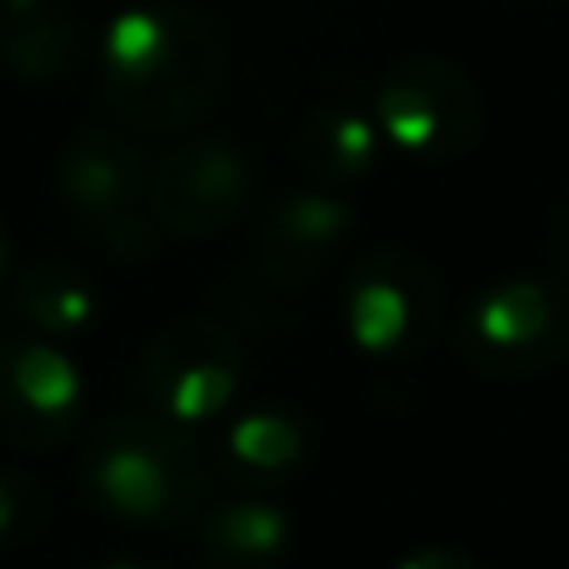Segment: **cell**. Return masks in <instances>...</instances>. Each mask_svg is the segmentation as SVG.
<instances>
[{"instance_id": "1", "label": "cell", "mask_w": 569, "mask_h": 569, "mask_svg": "<svg viewBox=\"0 0 569 569\" xmlns=\"http://www.w3.org/2000/svg\"><path fill=\"white\" fill-rule=\"evenodd\" d=\"M226 40L180 0H136L100 30V96L140 136H186L226 90Z\"/></svg>"}, {"instance_id": "2", "label": "cell", "mask_w": 569, "mask_h": 569, "mask_svg": "<svg viewBox=\"0 0 569 569\" xmlns=\"http://www.w3.org/2000/svg\"><path fill=\"white\" fill-rule=\"evenodd\" d=\"M80 490L130 530H186L206 510V460L186 425L156 410H120L80 445Z\"/></svg>"}, {"instance_id": "3", "label": "cell", "mask_w": 569, "mask_h": 569, "mask_svg": "<svg viewBox=\"0 0 569 569\" xmlns=\"http://www.w3.org/2000/svg\"><path fill=\"white\" fill-rule=\"evenodd\" d=\"M56 190L66 210L126 266L160 250V226L150 216V160L136 140L110 126H86L56 156Z\"/></svg>"}, {"instance_id": "4", "label": "cell", "mask_w": 569, "mask_h": 569, "mask_svg": "<svg viewBox=\"0 0 569 569\" xmlns=\"http://www.w3.org/2000/svg\"><path fill=\"white\" fill-rule=\"evenodd\" d=\"M455 350L485 380H530L569 350V280L505 276L455 320Z\"/></svg>"}, {"instance_id": "5", "label": "cell", "mask_w": 569, "mask_h": 569, "mask_svg": "<svg viewBox=\"0 0 569 569\" xmlns=\"http://www.w3.org/2000/svg\"><path fill=\"white\" fill-rule=\"evenodd\" d=\"M345 335L370 365H410L445 325V284L425 256L375 246L345 276Z\"/></svg>"}, {"instance_id": "6", "label": "cell", "mask_w": 569, "mask_h": 569, "mask_svg": "<svg viewBox=\"0 0 569 569\" xmlns=\"http://www.w3.org/2000/svg\"><path fill=\"white\" fill-rule=\"evenodd\" d=\"M370 116L395 156L415 160V166H445L480 140L485 96L455 60L415 50L380 76Z\"/></svg>"}, {"instance_id": "7", "label": "cell", "mask_w": 569, "mask_h": 569, "mask_svg": "<svg viewBox=\"0 0 569 569\" xmlns=\"http://www.w3.org/2000/svg\"><path fill=\"white\" fill-rule=\"evenodd\" d=\"M140 400L146 410L166 415L176 425H210L226 410H236L246 385V350L236 330L220 320H170L140 355Z\"/></svg>"}, {"instance_id": "8", "label": "cell", "mask_w": 569, "mask_h": 569, "mask_svg": "<svg viewBox=\"0 0 569 569\" xmlns=\"http://www.w3.org/2000/svg\"><path fill=\"white\" fill-rule=\"evenodd\" d=\"M256 200V166L240 146L196 136L150 166V216L176 240H216Z\"/></svg>"}, {"instance_id": "9", "label": "cell", "mask_w": 569, "mask_h": 569, "mask_svg": "<svg viewBox=\"0 0 569 569\" xmlns=\"http://www.w3.org/2000/svg\"><path fill=\"white\" fill-rule=\"evenodd\" d=\"M86 380L56 340L30 330L0 335V440L16 450H60L80 430Z\"/></svg>"}, {"instance_id": "10", "label": "cell", "mask_w": 569, "mask_h": 569, "mask_svg": "<svg viewBox=\"0 0 569 569\" xmlns=\"http://www.w3.org/2000/svg\"><path fill=\"white\" fill-rule=\"evenodd\" d=\"M355 230H360V216L350 200H340L335 190H295L260 220V280L276 290H305L335 266V256L355 240Z\"/></svg>"}, {"instance_id": "11", "label": "cell", "mask_w": 569, "mask_h": 569, "mask_svg": "<svg viewBox=\"0 0 569 569\" xmlns=\"http://www.w3.org/2000/svg\"><path fill=\"white\" fill-rule=\"evenodd\" d=\"M315 435L290 405H250L220 430V470L240 490H280L305 470Z\"/></svg>"}, {"instance_id": "12", "label": "cell", "mask_w": 569, "mask_h": 569, "mask_svg": "<svg viewBox=\"0 0 569 569\" xmlns=\"http://www.w3.org/2000/svg\"><path fill=\"white\" fill-rule=\"evenodd\" d=\"M10 315L20 330L60 345L96 330L106 315V295L96 290L86 270L66 266V260H36L10 280Z\"/></svg>"}, {"instance_id": "13", "label": "cell", "mask_w": 569, "mask_h": 569, "mask_svg": "<svg viewBox=\"0 0 569 569\" xmlns=\"http://www.w3.org/2000/svg\"><path fill=\"white\" fill-rule=\"evenodd\" d=\"M80 60V30L56 0H0V70L20 86H56Z\"/></svg>"}, {"instance_id": "14", "label": "cell", "mask_w": 569, "mask_h": 569, "mask_svg": "<svg viewBox=\"0 0 569 569\" xmlns=\"http://www.w3.org/2000/svg\"><path fill=\"white\" fill-rule=\"evenodd\" d=\"M385 156V136L370 110L360 106H320L305 116L295 136V160L320 190H340L365 180Z\"/></svg>"}, {"instance_id": "15", "label": "cell", "mask_w": 569, "mask_h": 569, "mask_svg": "<svg viewBox=\"0 0 569 569\" xmlns=\"http://www.w3.org/2000/svg\"><path fill=\"white\" fill-rule=\"evenodd\" d=\"M290 545V515L260 495H236L200 515V555L210 569H280Z\"/></svg>"}, {"instance_id": "16", "label": "cell", "mask_w": 569, "mask_h": 569, "mask_svg": "<svg viewBox=\"0 0 569 569\" xmlns=\"http://www.w3.org/2000/svg\"><path fill=\"white\" fill-rule=\"evenodd\" d=\"M46 515H50V500L30 475L0 470V550L30 545L46 530Z\"/></svg>"}, {"instance_id": "17", "label": "cell", "mask_w": 569, "mask_h": 569, "mask_svg": "<svg viewBox=\"0 0 569 569\" xmlns=\"http://www.w3.org/2000/svg\"><path fill=\"white\" fill-rule=\"evenodd\" d=\"M395 569H485L475 555H465V550H450V545H430V550H415V555H405Z\"/></svg>"}, {"instance_id": "18", "label": "cell", "mask_w": 569, "mask_h": 569, "mask_svg": "<svg viewBox=\"0 0 569 569\" xmlns=\"http://www.w3.org/2000/svg\"><path fill=\"white\" fill-rule=\"evenodd\" d=\"M550 260L560 270V280H569V200L550 216Z\"/></svg>"}, {"instance_id": "19", "label": "cell", "mask_w": 569, "mask_h": 569, "mask_svg": "<svg viewBox=\"0 0 569 569\" xmlns=\"http://www.w3.org/2000/svg\"><path fill=\"white\" fill-rule=\"evenodd\" d=\"M6 270H10V226L0 216V284H6Z\"/></svg>"}, {"instance_id": "20", "label": "cell", "mask_w": 569, "mask_h": 569, "mask_svg": "<svg viewBox=\"0 0 569 569\" xmlns=\"http://www.w3.org/2000/svg\"><path fill=\"white\" fill-rule=\"evenodd\" d=\"M96 569H160V565H150V560H106Z\"/></svg>"}]
</instances>
